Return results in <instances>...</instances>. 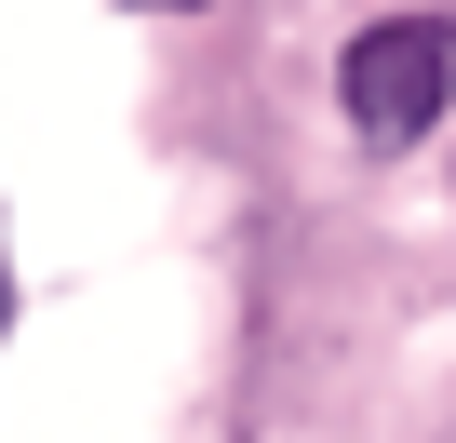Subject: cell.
I'll use <instances>...</instances> for the list:
<instances>
[{"label":"cell","mask_w":456,"mask_h":443,"mask_svg":"<svg viewBox=\"0 0 456 443\" xmlns=\"http://www.w3.org/2000/svg\"><path fill=\"white\" fill-rule=\"evenodd\" d=\"M336 94H349V135H362V148H416V135L443 121V94H456V28H443V14L362 28L349 68H336Z\"/></svg>","instance_id":"6da1fadb"}]
</instances>
